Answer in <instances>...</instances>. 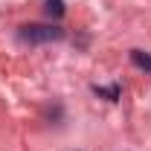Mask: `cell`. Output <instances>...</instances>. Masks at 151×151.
<instances>
[{
  "mask_svg": "<svg viewBox=\"0 0 151 151\" xmlns=\"http://www.w3.org/2000/svg\"><path fill=\"white\" fill-rule=\"evenodd\" d=\"M18 35L26 44H52V41L64 38V29L55 23H26V26H20Z\"/></svg>",
  "mask_w": 151,
  "mask_h": 151,
  "instance_id": "1",
  "label": "cell"
},
{
  "mask_svg": "<svg viewBox=\"0 0 151 151\" xmlns=\"http://www.w3.org/2000/svg\"><path fill=\"white\" fill-rule=\"evenodd\" d=\"M131 64L137 70H142V73L151 76V52H145V50H131Z\"/></svg>",
  "mask_w": 151,
  "mask_h": 151,
  "instance_id": "2",
  "label": "cell"
},
{
  "mask_svg": "<svg viewBox=\"0 0 151 151\" xmlns=\"http://www.w3.org/2000/svg\"><path fill=\"white\" fill-rule=\"evenodd\" d=\"M44 12H47V15H50V18H64V12H67V9H64V0H44Z\"/></svg>",
  "mask_w": 151,
  "mask_h": 151,
  "instance_id": "3",
  "label": "cell"
},
{
  "mask_svg": "<svg viewBox=\"0 0 151 151\" xmlns=\"http://www.w3.org/2000/svg\"><path fill=\"white\" fill-rule=\"evenodd\" d=\"M93 93H99V96H105V99H111V102H116L119 99V84H111V87H99V84H93Z\"/></svg>",
  "mask_w": 151,
  "mask_h": 151,
  "instance_id": "4",
  "label": "cell"
}]
</instances>
